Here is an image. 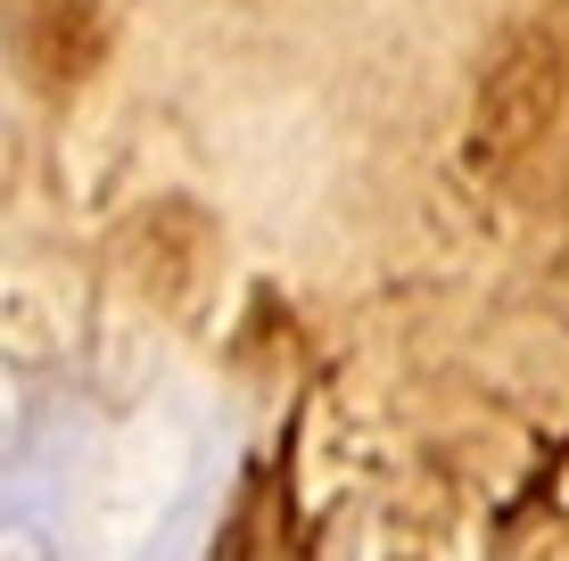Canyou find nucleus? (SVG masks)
Here are the masks:
<instances>
[{"mask_svg": "<svg viewBox=\"0 0 569 561\" xmlns=\"http://www.w3.org/2000/svg\"><path fill=\"white\" fill-rule=\"evenodd\" d=\"M537 561H569V529H553V537H545V545H537Z\"/></svg>", "mask_w": 569, "mask_h": 561, "instance_id": "1", "label": "nucleus"}]
</instances>
